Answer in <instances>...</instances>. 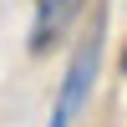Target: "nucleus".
I'll use <instances>...</instances> for the list:
<instances>
[{
    "mask_svg": "<svg viewBox=\"0 0 127 127\" xmlns=\"http://www.w3.org/2000/svg\"><path fill=\"white\" fill-rule=\"evenodd\" d=\"M122 71H127V51H122Z\"/></svg>",
    "mask_w": 127,
    "mask_h": 127,
    "instance_id": "3",
    "label": "nucleus"
},
{
    "mask_svg": "<svg viewBox=\"0 0 127 127\" xmlns=\"http://www.w3.org/2000/svg\"><path fill=\"white\" fill-rule=\"evenodd\" d=\"M76 10H81V0H41L36 5V26H31V51H51L61 41V31L76 20Z\"/></svg>",
    "mask_w": 127,
    "mask_h": 127,
    "instance_id": "2",
    "label": "nucleus"
},
{
    "mask_svg": "<svg viewBox=\"0 0 127 127\" xmlns=\"http://www.w3.org/2000/svg\"><path fill=\"white\" fill-rule=\"evenodd\" d=\"M97 66H102V15L92 20V36L76 46L66 76H61L56 107H51V127H71L81 117V107H87V97H92V81H97Z\"/></svg>",
    "mask_w": 127,
    "mask_h": 127,
    "instance_id": "1",
    "label": "nucleus"
}]
</instances>
